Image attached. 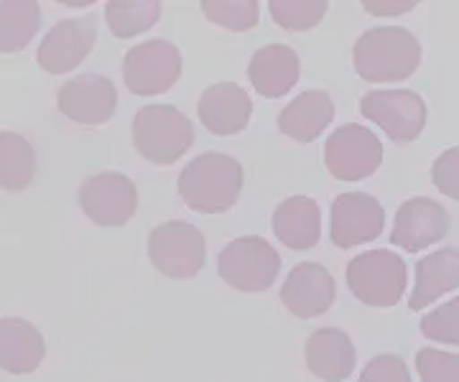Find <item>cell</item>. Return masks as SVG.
<instances>
[{"label":"cell","mask_w":459,"mask_h":382,"mask_svg":"<svg viewBox=\"0 0 459 382\" xmlns=\"http://www.w3.org/2000/svg\"><path fill=\"white\" fill-rule=\"evenodd\" d=\"M352 64L365 82H403L421 64V44L403 26H376L355 41Z\"/></svg>","instance_id":"cell-1"},{"label":"cell","mask_w":459,"mask_h":382,"mask_svg":"<svg viewBox=\"0 0 459 382\" xmlns=\"http://www.w3.org/2000/svg\"><path fill=\"white\" fill-rule=\"evenodd\" d=\"M243 191V166L225 153H202L179 174V197L199 215H222Z\"/></svg>","instance_id":"cell-2"},{"label":"cell","mask_w":459,"mask_h":382,"mask_svg":"<svg viewBox=\"0 0 459 382\" xmlns=\"http://www.w3.org/2000/svg\"><path fill=\"white\" fill-rule=\"evenodd\" d=\"M192 143L195 125L174 105H146L133 117V146L156 166L177 164Z\"/></svg>","instance_id":"cell-3"},{"label":"cell","mask_w":459,"mask_h":382,"mask_svg":"<svg viewBox=\"0 0 459 382\" xmlns=\"http://www.w3.org/2000/svg\"><path fill=\"white\" fill-rule=\"evenodd\" d=\"M344 281L355 299L370 309H391L406 293L409 267L394 250H368L344 267Z\"/></svg>","instance_id":"cell-4"},{"label":"cell","mask_w":459,"mask_h":382,"mask_svg":"<svg viewBox=\"0 0 459 382\" xmlns=\"http://www.w3.org/2000/svg\"><path fill=\"white\" fill-rule=\"evenodd\" d=\"M148 258L166 278L189 281L204 267L207 242L199 227L184 219H169L148 234Z\"/></svg>","instance_id":"cell-5"},{"label":"cell","mask_w":459,"mask_h":382,"mask_svg":"<svg viewBox=\"0 0 459 382\" xmlns=\"http://www.w3.org/2000/svg\"><path fill=\"white\" fill-rule=\"evenodd\" d=\"M281 270V255L271 242L258 234H246L228 242L217 258L220 278L243 291V293H261L268 291Z\"/></svg>","instance_id":"cell-6"},{"label":"cell","mask_w":459,"mask_h":382,"mask_svg":"<svg viewBox=\"0 0 459 382\" xmlns=\"http://www.w3.org/2000/svg\"><path fill=\"white\" fill-rule=\"evenodd\" d=\"M360 113L394 143H413L429 120L427 102L413 89H373L360 98Z\"/></svg>","instance_id":"cell-7"},{"label":"cell","mask_w":459,"mask_h":382,"mask_svg":"<svg viewBox=\"0 0 459 382\" xmlns=\"http://www.w3.org/2000/svg\"><path fill=\"white\" fill-rule=\"evenodd\" d=\"M126 87L133 95L153 98L164 95L181 77V54L166 38H151L135 44L123 59Z\"/></svg>","instance_id":"cell-8"},{"label":"cell","mask_w":459,"mask_h":382,"mask_svg":"<svg viewBox=\"0 0 459 382\" xmlns=\"http://www.w3.org/2000/svg\"><path fill=\"white\" fill-rule=\"evenodd\" d=\"M383 164V143L370 128L347 123L325 143V166L340 182H362Z\"/></svg>","instance_id":"cell-9"},{"label":"cell","mask_w":459,"mask_h":382,"mask_svg":"<svg viewBox=\"0 0 459 382\" xmlns=\"http://www.w3.org/2000/svg\"><path fill=\"white\" fill-rule=\"evenodd\" d=\"M80 207L100 227H123L138 209V189L117 171L92 174L80 186Z\"/></svg>","instance_id":"cell-10"},{"label":"cell","mask_w":459,"mask_h":382,"mask_svg":"<svg viewBox=\"0 0 459 382\" xmlns=\"http://www.w3.org/2000/svg\"><path fill=\"white\" fill-rule=\"evenodd\" d=\"M383 227H385V209L376 197L365 191L340 194L332 204L329 237L337 248L350 250L373 242L383 234Z\"/></svg>","instance_id":"cell-11"},{"label":"cell","mask_w":459,"mask_h":382,"mask_svg":"<svg viewBox=\"0 0 459 382\" xmlns=\"http://www.w3.org/2000/svg\"><path fill=\"white\" fill-rule=\"evenodd\" d=\"M95 41H98V18H66L44 36L36 51V62L49 74H66L82 64Z\"/></svg>","instance_id":"cell-12"},{"label":"cell","mask_w":459,"mask_h":382,"mask_svg":"<svg viewBox=\"0 0 459 382\" xmlns=\"http://www.w3.org/2000/svg\"><path fill=\"white\" fill-rule=\"evenodd\" d=\"M449 227H452V216L439 201L429 197H411L395 212L391 245L419 252L444 240Z\"/></svg>","instance_id":"cell-13"},{"label":"cell","mask_w":459,"mask_h":382,"mask_svg":"<svg viewBox=\"0 0 459 382\" xmlns=\"http://www.w3.org/2000/svg\"><path fill=\"white\" fill-rule=\"evenodd\" d=\"M56 107L65 117L80 125H102L117 107V89L102 74H80L62 84Z\"/></svg>","instance_id":"cell-14"},{"label":"cell","mask_w":459,"mask_h":382,"mask_svg":"<svg viewBox=\"0 0 459 382\" xmlns=\"http://www.w3.org/2000/svg\"><path fill=\"white\" fill-rule=\"evenodd\" d=\"M337 296V283L322 263H299L281 288L283 306L299 318H316Z\"/></svg>","instance_id":"cell-15"},{"label":"cell","mask_w":459,"mask_h":382,"mask_svg":"<svg viewBox=\"0 0 459 382\" xmlns=\"http://www.w3.org/2000/svg\"><path fill=\"white\" fill-rule=\"evenodd\" d=\"M199 120L214 135L243 133L253 115L250 95L240 84L217 82L207 87L199 98Z\"/></svg>","instance_id":"cell-16"},{"label":"cell","mask_w":459,"mask_h":382,"mask_svg":"<svg viewBox=\"0 0 459 382\" xmlns=\"http://www.w3.org/2000/svg\"><path fill=\"white\" fill-rule=\"evenodd\" d=\"M304 360L319 380L342 382L352 375L358 352L350 339V334L337 327H325L307 339L304 344Z\"/></svg>","instance_id":"cell-17"},{"label":"cell","mask_w":459,"mask_h":382,"mask_svg":"<svg viewBox=\"0 0 459 382\" xmlns=\"http://www.w3.org/2000/svg\"><path fill=\"white\" fill-rule=\"evenodd\" d=\"M299 72H301V64H299V56L291 47L268 44L253 54L247 77L258 95L276 100V98H283L299 82Z\"/></svg>","instance_id":"cell-18"},{"label":"cell","mask_w":459,"mask_h":382,"mask_svg":"<svg viewBox=\"0 0 459 382\" xmlns=\"http://www.w3.org/2000/svg\"><path fill=\"white\" fill-rule=\"evenodd\" d=\"M459 288V250L442 248L429 252L416 263V283L411 291L409 309L421 311L429 309L434 301L446 296L449 291Z\"/></svg>","instance_id":"cell-19"},{"label":"cell","mask_w":459,"mask_h":382,"mask_svg":"<svg viewBox=\"0 0 459 382\" xmlns=\"http://www.w3.org/2000/svg\"><path fill=\"white\" fill-rule=\"evenodd\" d=\"M334 120V102L325 89H307L279 113V131L296 143H312Z\"/></svg>","instance_id":"cell-20"},{"label":"cell","mask_w":459,"mask_h":382,"mask_svg":"<svg viewBox=\"0 0 459 382\" xmlns=\"http://www.w3.org/2000/svg\"><path fill=\"white\" fill-rule=\"evenodd\" d=\"M47 344L41 332L26 318H0V369L11 375H29L41 365Z\"/></svg>","instance_id":"cell-21"},{"label":"cell","mask_w":459,"mask_h":382,"mask_svg":"<svg viewBox=\"0 0 459 382\" xmlns=\"http://www.w3.org/2000/svg\"><path fill=\"white\" fill-rule=\"evenodd\" d=\"M273 233L286 248L309 250L322 237V209L312 197H289L273 212Z\"/></svg>","instance_id":"cell-22"},{"label":"cell","mask_w":459,"mask_h":382,"mask_svg":"<svg viewBox=\"0 0 459 382\" xmlns=\"http://www.w3.org/2000/svg\"><path fill=\"white\" fill-rule=\"evenodd\" d=\"M36 176V153L33 146L21 133L3 131L0 133V189L3 191H23Z\"/></svg>","instance_id":"cell-23"},{"label":"cell","mask_w":459,"mask_h":382,"mask_svg":"<svg viewBox=\"0 0 459 382\" xmlns=\"http://www.w3.org/2000/svg\"><path fill=\"white\" fill-rule=\"evenodd\" d=\"M41 29V5L31 0L0 3V54L26 49Z\"/></svg>","instance_id":"cell-24"},{"label":"cell","mask_w":459,"mask_h":382,"mask_svg":"<svg viewBox=\"0 0 459 382\" xmlns=\"http://www.w3.org/2000/svg\"><path fill=\"white\" fill-rule=\"evenodd\" d=\"M159 18H161V3H138V0L120 3V0H113L105 5L108 29L117 38H133V36L143 34Z\"/></svg>","instance_id":"cell-25"},{"label":"cell","mask_w":459,"mask_h":382,"mask_svg":"<svg viewBox=\"0 0 459 382\" xmlns=\"http://www.w3.org/2000/svg\"><path fill=\"white\" fill-rule=\"evenodd\" d=\"M268 11L286 31H309L327 16L329 3L325 0H273Z\"/></svg>","instance_id":"cell-26"},{"label":"cell","mask_w":459,"mask_h":382,"mask_svg":"<svg viewBox=\"0 0 459 382\" xmlns=\"http://www.w3.org/2000/svg\"><path fill=\"white\" fill-rule=\"evenodd\" d=\"M202 13L210 18L212 23L230 29V31H250L258 26L261 18V5L253 0H235V3H225V0H204L202 3Z\"/></svg>","instance_id":"cell-27"},{"label":"cell","mask_w":459,"mask_h":382,"mask_svg":"<svg viewBox=\"0 0 459 382\" xmlns=\"http://www.w3.org/2000/svg\"><path fill=\"white\" fill-rule=\"evenodd\" d=\"M419 329L429 342L459 347V296L421 316Z\"/></svg>","instance_id":"cell-28"},{"label":"cell","mask_w":459,"mask_h":382,"mask_svg":"<svg viewBox=\"0 0 459 382\" xmlns=\"http://www.w3.org/2000/svg\"><path fill=\"white\" fill-rule=\"evenodd\" d=\"M416 369L421 382H459V354L444 349H419Z\"/></svg>","instance_id":"cell-29"},{"label":"cell","mask_w":459,"mask_h":382,"mask_svg":"<svg viewBox=\"0 0 459 382\" xmlns=\"http://www.w3.org/2000/svg\"><path fill=\"white\" fill-rule=\"evenodd\" d=\"M358 382H413L401 354H377L362 367Z\"/></svg>","instance_id":"cell-30"},{"label":"cell","mask_w":459,"mask_h":382,"mask_svg":"<svg viewBox=\"0 0 459 382\" xmlns=\"http://www.w3.org/2000/svg\"><path fill=\"white\" fill-rule=\"evenodd\" d=\"M431 182L444 197L459 201V146L446 149L437 156L431 166Z\"/></svg>","instance_id":"cell-31"},{"label":"cell","mask_w":459,"mask_h":382,"mask_svg":"<svg viewBox=\"0 0 459 382\" xmlns=\"http://www.w3.org/2000/svg\"><path fill=\"white\" fill-rule=\"evenodd\" d=\"M413 8H416L413 0H365L362 3V11L377 18L403 16V13H411Z\"/></svg>","instance_id":"cell-32"},{"label":"cell","mask_w":459,"mask_h":382,"mask_svg":"<svg viewBox=\"0 0 459 382\" xmlns=\"http://www.w3.org/2000/svg\"><path fill=\"white\" fill-rule=\"evenodd\" d=\"M65 5H69V8H87V5H92V0H65Z\"/></svg>","instance_id":"cell-33"}]
</instances>
